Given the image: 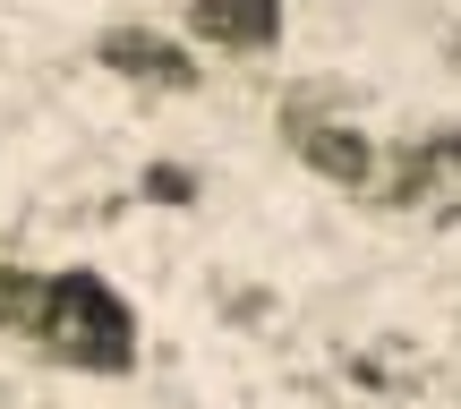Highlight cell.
<instances>
[{"instance_id":"1","label":"cell","mask_w":461,"mask_h":409,"mask_svg":"<svg viewBox=\"0 0 461 409\" xmlns=\"http://www.w3.org/2000/svg\"><path fill=\"white\" fill-rule=\"evenodd\" d=\"M0 333H26L51 367H77V376H129L137 367V307L86 264L0 273Z\"/></svg>"},{"instance_id":"3","label":"cell","mask_w":461,"mask_h":409,"mask_svg":"<svg viewBox=\"0 0 461 409\" xmlns=\"http://www.w3.org/2000/svg\"><path fill=\"white\" fill-rule=\"evenodd\" d=\"M103 68H120L129 85H163V94H188L197 85V60H188V43H171L163 26H112L95 43Z\"/></svg>"},{"instance_id":"2","label":"cell","mask_w":461,"mask_h":409,"mask_svg":"<svg viewBox=\"0 0 461 409\" xmlns=\"http://www.w3.org/2000/svg\"><path fill=\"white\" fill-rule=\"evenodd\" d=\"M282 129H291V154H299L308 171H325L333 188H359V197H367V188L384 180V154H376V137L342 129V120H299V111L282 120Z\"/></svg>"},{"instance_id":"5","label":"cell","mask_w":461,"mask_h":409,"mask_svg":"<svg viewBox=\"0 0 461 409\" xmlns=\"http://www.w3.org/2000/svg\"><path fill=\"white\" fill-rule=\"evenodd\" d=\"M453 163H461V137H445V146H411V154L393 163V180H376L367 197H376V205H419V197H428V188L445 180Z\"/></svg>"},{"instance_id":"4","label":"cell","mask_w":461,"mask_h":409,"mask_svg":"<svg viewBox=\"0 0 461 409\" xmlns=\"http://www.w3.org/2000/svg\"><path fill=\"white\" fill-rule=\"evenodd\" d=\"M291 26V0H188V34L214 51H274Z\"/></svg>"}]
</instances>
